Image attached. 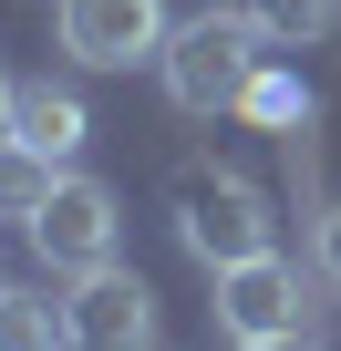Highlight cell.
Instances as JSON below:
<instances>
[{"label": "cell", "instance_id": "1", "mask_svg": "<svg viewBox=\"0 0 341 351\" xmlns=\"http://www.w3.org/2000/svg\"><path fill=\"white\" fill-rule=\"evenodd\" d=\"M279 62V32L259 21V0H217V11H197V21H176L165 32V52H155V73H165V104L176 114H238L248 104V83Z\"/></svg>", "mask_w": 341, "mask_h": 351}, {"label": "cell", "instance_id": "2", "mask_svg": "<svg viewBox=\"0 0 341 351\" xmlns=\"http://www.w3.org/2000/svg\"><path fill=\"white\" fill-rule=\"evenodd\" d=\"M176 238H187L197 269H228V258H259V248L279 238V217H269V197L248 186V176L187 165V176H176Z\"/></svg>", "mask_w": 341, "mask_h": 351}, {"label": "cell", "instance_id": "3", "mask_svg": "<svg viewBox=\"0 0 341 351\" xmlns=\"http://www.w3.org/2000/svg\"><path fill=\"white\" fill-rule=\"evenodd\" d=\"M217 279V330L228 341H279V330H320V310H310V279L320 269H290L279 248H259V258H228V269H207Z\"/></svg>", "mask_w": 341, "mask_h": 351}, {"label": "cell", "instance_id": "4", "mask_svg": "<svg viewBox=\"0 0 341 351\" xmlns=\"http://www.w3.org/2000/svg\"><path fill=\"white\" fill-rule=\"evenodd\" d=\"M52 32L83 73H134L165 52L176 21H165V0H52Z\"/></svg>", "mask_w": 341, "mask_h": 351}, {"label": "cell", "instance_id": "5", "mask_svg": "<svg viewBox=\"0 0 341 351\" xmlns=\"http://www.w3.org/2000/svg\"><path fill=\"white\" fill-rule=\"evenodd\" d=\"M114 186L104 176H62V186L42 197V217H32V248H42V269L52 279H83V269H104L114 258Z\"/></svg>", "mask_w": 341, "mask_h": 351}, {"label": "cell", "instance_id": "6", "mask_svg": "<svg viewBox=\"0 0 341 351\" xmlns=\"http://www.w3.org/2000/svg\"><path fill=\"white\" fill-rule=\"evenodd\" d=\"M62 320H73V351H155V289L134 269H114V258L73 279Z\"/></svg>", "mask_w": 341, "mask_h": 351}, {"label": "cell", "instance_id": "7", "mask_svg": "<svg viewBox=\"0 0 341 351\" xmlns=\"http://www.w3.org/2000/svg\"><path fill=\"white\" fill-rule=\"evenodd\" d=\"M11 134H21L32 155L73 165L83 134H93V114H83V93H62V83H21V93H11Z\"/></svg>", "mask_w": 341, "mask_h": 351}, {"label": "cell", "instance_id": "8", "mask_svg": "<svg viewBox=\"0 0 341 351\" xmlns=\"http://www.w3.org/2000/svg\"><path fill=\"white\" fill-rule=\"evenodd\" d=\"M0 351H73L62 300H42V289H0Z\"/></svg>", "mask_w": 341, "mask_h": 351}, {"label": "cell", "instance_id": "9", "mask_svg": "<svg viewBox=\"0 0 341 351\" xmlns=\"http://www.w3.org/2000/svg\"><path fill=\"white\" fill-rule=\"evenodd\" d=\"M52 186H62V165H52V155H32L21 134H0V217H21V228H32Z\"/></svg>", "mask_w": 341, "mask_h": 351}, {"label": "cell", "instance_id": "10", "mask_svg": "<svg viewBox=\"0 0 341 351\" xmlns=\"http://www.w3.org/2000/svg\"><path fill=\"white\" fill-rule=\"evenodd\" d=\"M238 114H248V124H269V134H290V124H310V93H300L279 62H269V73L248 83V104H238Z\"/></svg>", "mask_w": 341, "mask_h": 351}, {"label": "cell", "instance_id": "11", "mask_svg": "<svg viewBox=\"0 0 341 351\" xmlns=\"http://www.w3.org/2000/svg\"><path fill=\"white\" fill-rule=\"evenodd\" d=\"M259 21L279 42H320V32H341V0H259Z\"/></svg>", "mask_w": 341, "mask_h": 351}, {"label": "cell", "instance_id": "12", "mask_svg": "<svg viewBox=\"0 0 341 351\" xmlns=\"http://www.w3.org/2000/svg\"><path fill=\"white\" fill-rule=\"evenodd\" d=\"M310 269H320V279L341 289V197H331V207L310 217Z\"/></svg>", "mask_w": 341, "mask_h": 351}, {"label": "cell", "instance_id": "13", "mask_svg": "<svg viewBox=\"0 0 341 351\" xmlns=\"http://www.w3.org/2000/svg\"><path fill=\"white\" fill-rule=\"evenodd\" d=\"M238 351H320V330H279V341H238Z\"/></svg>", "mask_w": 341, "mask_h": 351}, {"label": "cell", "instance_id": "14", "mask_svg": "<svg viewBox=\"0 0 341 351\" xmlns=\"http://www.w3.org/2000/svg\"><path fill=\"white\" fill-rule=\"evenodd\" d=\"M11 93H21V83H11V73H0V134H11Z\"/></svg>", "mask_w": 341, "mask_h": 351}]
</instances>
